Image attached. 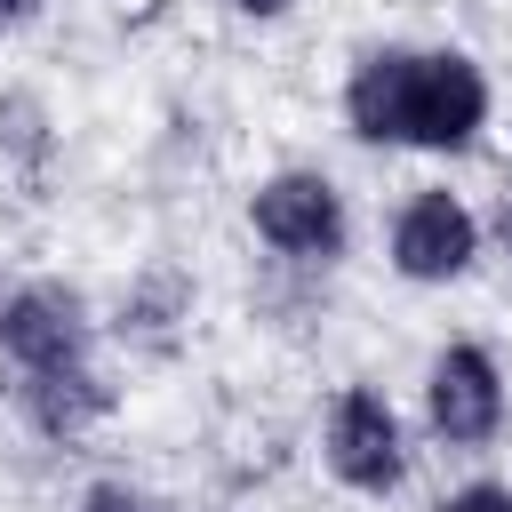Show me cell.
I'll return each mask as SVG.
<instances>
[{
  "mask_svg": "<svg viewBox=\"0 0 512 512\" xmlns=\"http://www.w3.org/2000/svg\"><path fill=\"white\" fill-rule=\"evenodd\" d=\"M248 216H256V232H264L280 256H336V240H344V200H336V184L312 176V168L272 176Z\"/></svg>",
  "mask_w": 512,
  "mask_h": 512,
  "instance_id": "obj_2",
  "label": "cell"
},
{
  "mask_svg": "<svg viewBox=\"0 0 512 512\" xmlns=\"http://www.w3.org/2000/svg\"><path fill=\"white\" fill-rule=\"evenodd\" d=\"M80 512H152V504H144L136 488H88V504H80Z\"/></svg>",
  "mask_w": 512,
  "mask_h": 512,
  "instance_id": "obj_10",
  "label": "cell"
},
{
  "mask_svg": "<svg viewBox=\"0 0 512 512\" xmlns=\"http://www.w3.org/2000/svg\"><path fill=\"white\" fill-rule=\"evenodd\" d=\"M232 8H240V16H280L288 0H232Z\"/></svg>",
  "mask_w": 512,
  "mask_h": 512,
  "instance_id": "obj_11",
  "label": "cell"
},
{
  "mask_svg": "<svg viewBox=\"0 0 512 512\" xmlns=\"http://www.w3.org/2000/svg\"><path fill=\"white\" fill-rule=\"evenodd\" d=\"M400 112H408V48H376L360 56L352 88H344V120L368 144H400Z\"/></svg>",
  "mask_w": 512,
  "mask_h": 512,
  "instance_id": "obj_7",
  "label": "cell"
},
{
  "mask_svg": "<svg viewBox=\"0 0 512 512\" xmlns=\"http://www.w3.org/2000/svg\"><path fill=\"white\" fill-rule=\"evenodd\" d=\"M432 424H440V440H488L496 424H504V384H496V360L480 352V344H448L440 360H432Z\"/></svg>",
  "mask_w": 512,
  "mask_h": 512,
  "instance_id": "obj_5",
  "label": "cell"
},
{
  "mask_svg": "<svg viewBox=\"0 0 512 512\" xmlns=\"http://www.w3.org/2000/svg\"><path fill=\"white\" fill-rule=\"evenodd\" d=\"M328 464H336V480L344 488H360V496H384L392 480H400V416L376 400V392H344L336 400V416H328Z\"/></svg>",
  "mask_w": 512,
  "mask_h": 512,
  "instance_id": "obj_4",
  "label": "cell"
},
{
  "mask_svg": "<svg viewBox=\"0 0 512 512\" xmlns=\"http://www.w3.org/2000/svg\"><path fill=\"white\" fill-rule=\"evenodd\" d=\"M440 512H512V488H496V480H472V488H456Z\"/></svg>",
  "mask_w": 512,
  "mask_h": 512,
  "instance_id": "obj_9",
  "label": "cell"
},
{
  "mask_svg": "<svg viewBox=\"0 0 512 512\" xmlns=\"http://www.w3.org/2000/svg\"><path fill=\"white\" fill-rule=\"evenodd\" d=\"M504 240H512V184H504Z\"/></svg>",
  "mask_w": 512,
  "mask_h": 512,
  "instance_id": "obj_13",
  "label": "cell"
},
{
  "mask_svg": "<svg viewBox=\"0 0 512 512\" xmlns=\"http://www.w3.org/2000/svg\"><path fill=\"white\" fill-rule=\"evenodd\" d=\"M24 408H32V424L40 432H56V440H72L80 424H96L104 416V384L72 360V368H24Z\"/></svg>",
  "mask_w": 512,
  "mask_h": 512,
  "instance_id": "obj_8",
  "label": "cell"
},
{
  "mask_svg": "<svg viewBox=\"0 0 512 512\" xmlns=\"http://www.w3.org/2000/svg\"><path fill=\"white\" fill-rule=\"evenodd\" d=\"M80 344H88V320L64 288H16L0 304V352L24 368H72Z\"/></svg>",
  "mask_w": 512,
  "mask_h": 512,
  "instance_id": "obj_6",
  "label": "cell"
},
{
  "mask_svg": "<svg viewBox=\"0 0 512 512\" xmlns=\"http://www.w3.org/2000/svg\"><path fill=\"white\" fill-rule=\"evenodd\" d=\"M472 248H480V224L456 192H416L392 224V264L408 280H456L472 264Z\"/></svg>",
  "mask_w": 512,
  "mask_h": 512,
  "instance_id": "obj_3",
  "label": "cell"
},
{
  "mask_svg": "<svg viewBox=\"0 0 512 512\" xmlns=\"http://www.w3.org/2000/svg\"><path fill=\"white\" fill-rule=\"evenodd\" d=\"M16 16H32V0H0V24H16Z\"/></svg>",
  "mask_w": 512,
  "mask_h": 512,
  "instance_id": "obj_12",
  "label": "cell"
},
{
  "mask_svg": "<svg viewBox=\"0 0 512 512\" xmlns=\"http://www.w3.org/2000/svg\"><path fill=\"white\" fill-rule=\"evenodd\" d=\"M488 120V80L472 56L440 48V56H408V112H400V144H432V152H456L472 144Z\"/></svg>",
  "mask_w": 512,
  "mask_h": 512,
  "instance_id": "obj_1",
  "label": "cell"
}]
</instances>
